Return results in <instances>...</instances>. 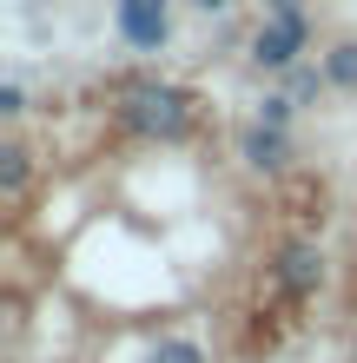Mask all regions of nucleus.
Segmentation results:
<instances>
[{"label":"nucleus","instance_id":"9","mask_svg":"<svg viewBox=\"0 0 357 363\" xmlns=\"http://www.w3.org/2000/svg\"><path fill=\"white\" fill-rule=\"evenodd\" d=\"M27 113V93H20V79H0V119H20Z\"/></svg>","mask_w":357,"mask_h":363},{"label":"nucleus","instance_id":"1","mask_svg":"<svg viewBox=\"0 0 357 363\" xmlns=\"http://www.w3.org/2000/svg\"><path fill=\"white\" fill-rule=\"evenodd\" d=\"M113 119L126 125L133 139H153V145H179L192 133V93L172 86V79H139V86H126Z\"/></svg>","mask_w":357,"mask_h":363},{"label":"nucleus","instance_id":"3","mask_svg":"<svg viewBox=\"0 0 357 363\" xmlns=\"http://www.w3.org/2000/svg\"><path fill=\"white\" fill-rule=\"evenodd\" d=\"M113 20H119V40L139 53H159L172 40V0H113Z\"/></svg>","mask_w":357,"mask_h":363},{"label":"nucleus","instance_id":"8","mask_svg":"<svg viewBox=\"0 0 357 363\" xmlns=\"http://www.w3.org/2000/svg\"><path fill=\"white\" fill-rule=\"evenodd\" d=\"M291 106H298L291 93H265V99H258V119H265V125H278V133H291Z\"/></svg>","mask_w":357,"mask_h":363},{"label":"nucleus","instance_id":"4","mask_svg":"<svg viewBox=\"0 0 357 363\" xmlns=\"http://www.w3.org/2000/svg\"><path fill=\"white\" fill-rule=\"evenodd\" d=\"M238 159L251 165V172H285V165H291V133H278V125H265V119H251L245 133H238Z\"/></svg>","mask_w":357,"mask_h":363},{"label":"nucleus","instance_id":"2","mask_svg":"<svg viewBox=\"0 0 357 363\" xmlns=\"http://www.w3.org/2000/svg\"><path fill=\"white\" fill-rule=\"evenodd\" d=\"M271 284H278L285 297H318L324 291V251L311 245V238H291V245H278L271 251Z\"/></svg>","mask_w":357,"mask_h":363},{"label":"nucleus","instance_id":"5","mask_svg":"<svg viewBox=\"0 0 357 363\" xmlns=\"http://www.w3.org/2000/svg\"><path fill=\"white\" fill-rule=\"evenodd\" d=\"M27 185H33V152L20 139H0V199L20 205V199H27Z\"/></svg>","mask_w":357,"mask_h":363},{"label":"nucleus","instance_id":"6","mask_svg":"<svg viewBox=\"0 0 357 363\" xmlns=\"http://www.w3.org/2000/svg\"><path fill=\"white\" fill-rule=\"evenodd\" d=\"M318 73L331 79V93H357V33L331 40V47H324V67H318Z\"/></svg>","mask_w":357,"mask_h":363},{"label":"nucleus","instance_id":"10","mask_svg":"<svg viewBox=\"0 0 357 363\" xmlns=\"http://www.w3.org/2000/svg\"><path fill=\"white\" fill-rule=\"evenodd\" d=\"M185 7H199V13H232L238 0H185Z\"/></svg>","mask_w":357,"mask_h":363},{"label":"nucleus","instance_id":"7","mask_svg":"<svg viewBox=\"0 0 357 363\" xmlns=\"http://www.w3.org/2000/svg\"><path fill=\"white\" fill-rule=\"evenodd\" d=\"M145 363H205V344L199 337H159V350Z\"/></svg>","mask_w":357,"mask_h":363}]
</instances>
